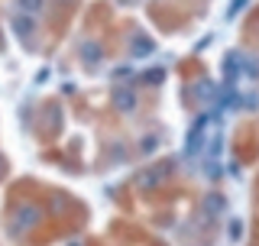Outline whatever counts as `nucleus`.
<instances>
[{
	"label": "nucleus",
	"mask_w": 259,
	"mask_h": 246,
	"mask_svg": "<svg viewBox=\"0 0 259 246\" xmlns=\"http://www.w3.org/2000/svg\"><path fill=\"white\" fill-rule=\"evenodd\" d=\"M20 7L29 10V13H39V10H42V0H20Z\"/></svg>",
	"instance_id": "f257e3e1"
},
{
	"label": "nucleus",
	"mask_w": 259,
	"mask_h": 246,
	"mask_svg": "<svg viewBox=\"0 0 259 246\" xmlns=\"http://www.w3.org/2000/svg\"><path fill=\"white\" fill-rule=\"evenodd\" d=\"M117 107L120 110H130V107H133V97H130V94H117Z\"/></svg>",
	"instance_id": "f03ea898"
}]
</instances>
